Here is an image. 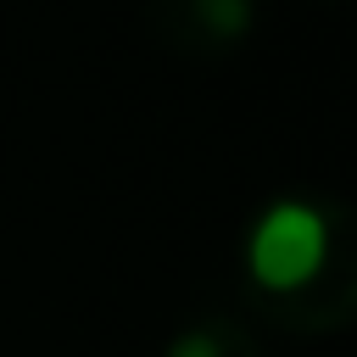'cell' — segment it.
<instances>
[{
  "instance_id": "cell-1",
  "label": "cell",
  "mask_w": 357,
  "mask_h": 357,
  "mask_svg": "<svg viewBox=\"0 0 357 357\" xmlns=\"http://www.w3.org/2000/svg\"><path fill=\"white\" fill-rule=\"evenodd\" d=\"M245 296L290 335H335L357 307L351 223L335 201L284 190L245 229Z\"/></svg>"
},
{
  "instance_id": "cell-2",
  "label": "cell",
  "mask_w": 357,
  "mask_h": 357,
  "mask_svg": "<svg viewBox=\"0 0 357 357\" xmlns=\"http://www.w3.org/2000/svg\"><path fill=\"white\" fill-rule=\"evenodd\" d=\"M139 22L184 61H223L257 33V0H139Z\"/></svg>"
},
{
  "instance_id": "cell-3",
  "label": "cell",
  "mask_w": 357,
  "mask_h": 357,
  "mask_svg": "<svg viewBox=\"0 0 357 357\" xmlns=\"http://www.w3.org/2000/svg\"><path fill=\"white\" fill-rule=\"evenodd\" d=\"M162 357H262L257 335L229 318V312H195L190 324H178L162 346Z\"/></svg>"
}]
</instances>
